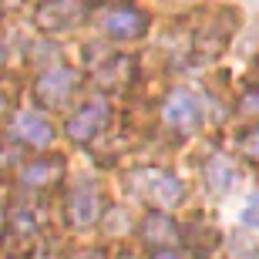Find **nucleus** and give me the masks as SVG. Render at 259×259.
I'll use <instances>...</instances> for the list:
<instances>
[{
    "instance_id": "obj_12",
    "label": "nucleus",
    "mask_w": 259,
    "mask_h": 259,
    "mask_svg": "<svg viewBox=\"0 0 259 259\" xmlns=\"http://www.w3.org/2000/svg\"><path fill=\"white\" fill-rule=\"evenodd\" d=\"M101 30H105L108 37L135 40V37H142L145 30H148V17H145L142 10H135V7H118L101 20Z\"/></svg>"
},
{
    "instance_id": "obj_26",
    "label": "nucleus",
    "mask_w": 259,
    "mask_h": 259,
    "mask_svg": "<svg viewBox=\"0 0 259 259\" xmlns=\"http://www.w3.org/2000/svg\"><path fill=\"white\" fill-rule=\"evenodd\" d=\"M252 71H256V77H259V58H256V64H252Z\"/></svg>"
},
{
    "instance_id": "obj_3",
    "label": "nucleus",
    "mask_w": 259,
    "mask_h": 259,
    "mask_svg": "<svg viewBox=\"0 0 259 259\" xmlns=\"http://www.w3.org/2000/svg\"><path fill=\"white\" fill-rule=\"evenodd\" d=\"M108 121H111V105H108L105 98H88L84 105H81L74 115L67 118L64 132H67V138H71V142L88 145V142H95L98 135L105 132Z\"/></svg>"
},
{
    "instance_id": "obj_22",
    "label": "nucleus",
    "mask_w": 259,
    "mask_h": 259,
    "mask_svg": "<svg viewBox=\"0 0 259 259\" xmlns=\"http://www.w3.org/2000/svg\"><path fill=\"white\" fill-rule=\"evenodd\" d=\"M4 226H7V215H4V209H0V232H4Z\"/></svg>"
},
{
    "instance_id": "obj_13",
    "label": "nucleus",
    "mask_w": 259,
    "mask_h": 259,
    "mask_svg": "<svg viewBox=\"0 0 259 259\" xmlns=\"http://www.w3.org/2000/svg\"><path fill=\"white\" fill-rule=\"evenodd\" d=\"M182 242L189 246V249L195 252L199 259L212 256V252L219 249V242H222V232L212 226V222H205L202 215H192V219L185 222V229H182Z\"/></svg>"
},
{
    "instance_id": "obj_6",
    "label": "nucleus",
    "mask_w": 259,
    "mask_h": 259,
    "mask_svg": "<svg viewBox=\"0 0 259 259\" xmlns=\"http://www.w3.org/2000/svg\"><path fill=\"white\" fill-rule=\"evenodd\" d=\"M232 30H236V20L222 27V14L209 17V24H205V27L195 34V40H192V58H199V64H209V61H215L222 51L229 48Z\"/></svg>"
},
{
    "instance_id": "obj_23",
    "label": "nucleus",
    "mask_w": 259,
    "mask_h": 259,
    "mask_svg": "<svg viewBox=\"0 0 259 259\" xmlns=\"http://www.w3.org/2000/svg\"><path fill=\"white\" fill-rule=\"evenodd\" d=\"M4 61H7V51H4V48H0V64H4Z\"/></svg>"
},
{
    "instance_id": "obj_17",
    "label": "nucleus",
    "mask_w": 259,
    "mask_h": 259,
    "mask_svg": "<svg viewBox=\"0 0 259 259\" xmlns=\"http://www.w3.org/2000/svg\"><path fill=\"white\" fill-rule=\"evenodd\" d=\"M239 148H242V155H246L249 162H256V165H259V125H256V128H249V132L239 138Z\"/></svg>"
},
{
    "instance_id": "obj_21",
    "label": "nucleus",
    "mask_w": 259,
    "mask_h": 259,
    "mask_svg": "<svg viewBox=\"0 0 259 259\" xmlns=\"http://www.w3.org/2000/svg\"><path fill=\"white\" fill-rule=\"evenodd\" d=\"M4 108H7V95H4V91H0V111H4Z\"/></svg>"
},
{
    "instance_id": "obj_15",
    "label": "nucleus",
    "mask_w": 259,
    "mask_h": 259,
    "mask_svg": "<svg viewBox=\"0 0 259 259\" xmlns=\"http://www.w3.org/2000/svg\"><path fill=\"white\" fill-rule=\"evenodd\" d=\"M7 229H10V236L17 242H24V246H34V239H37V219H34L30 209H14L10 212Z\"/></svg>"
},
{
    "instance_id": "obj_19",
    "label": "nucleus",
    "mask_w": 259,
    "mask_h": 259,
    "mask_svg": "<svg viewBox=\"0 0 259 259\" xmlns=\"http://www.w3.org/2000/svg\"><path fill=\"white\" fill-rule=\"evenodd\" d=\"M71 259H105V252L101 249H77Z\"/></svg>"
},
{
    "instance_id": "obj_11",
    "label": "nucleus",
    "mask_w": 259,
    "mask_h": 259,
    "mask_svg": "<svg viewBox=\"0 0 259 259\" xmlns=\"http://www.w3.org/2000/svg\"><path fill=\"white\" fill-rule=\"evenodd\" d=\"M14 138L27 148H51L54 142V125H51L44 115H34V111H24V115L14 118Z\"/></svg>"
},
{
    "instance_id": "obj_14",
    "label": "nucleus",
    "mask_w": 259,
    "mask_h": 259,
    "mask_svg": "<svg viewBox=\"0 0 259 259\" xmlns=\"http://www.w3.org/2000/svg\"><path fill=\"white\" fill-rule=\"evenodd\" d=\"M236 162H232L229 155H222V152H215L205 162V185H209V192L212 195H226L236 185Z\"/></svg>"
},
{
    "instance_id": "obj_1",
    "label": "nucleus",
    "mask_w": 259,
    "mask_h": 259,
    "mask_svg": "<svg viewBox=\"0 0 259 259\" xmlns=\"http://www.w3.org/2000/svg\"><path fill=\"white\" fill-rule=\"evenodd\" d=\"M125 182H128V189H132L145 205H152L155 212H168V209H175V205L185 202L182 179L172 175L168 168H155V165H148V168H135Z\"/></svg>"
},
{
    "instance_id": "obj_20",
    "label": "nucleus",
    "mask_w": 259,
    "mask_h": 259,
    "mask_svg": "<svg viewBox=\"0 0 259 259\" xmlns=\"http://www.w3.org/2000/svg\"><path fill=\"white\" fill-rule=\"evenodd\" d=\"M152 259H182V256H179L175 249H155V252H152Z\"/></svg>"
},
{
    "instance_id": "obj_4",
    "label": "nucleus",
    "mask_w": 259,
    "mask_h": 259,
    "mask_svg": "<svg viewBox=\"0 0 259 259\" xmlns=\"http://www.w3.org/2000/svg\"><path fill=\"white\" fill-rule=\"evenodd\" d=\"M162 121L172 128V132H179V135L195 132L199 121H202L199 98H195L192 91H185V88H175L172 95L165 98V105H162Z\"/></svg>"
},
{
    "instance_id": "obj_9",
    "label": "nucleus",
    "mask_w": 259,
    "mask_h": 259,
    "mask_svg": "<svg viewBox=\"0 0 259 259\" xmlns=\"http://www.w3.org/2000/svg\"><path fill=\"white\" fill-rule=\"evenodd\" d=\"M101 91H125L128 84L135 81V61L128 54H115V58H105L101 64L95 67V74H91Z\"/></svg>"
},
{
    "instance_id": "obj_16",
    "label": "nucleus",
    "mask_w": 259,
    "mask_h": 259,
    "mask_svg": "<svg viewBox=\"0 0 259 259\" xmlns=\"http://www.w3.org/2000/svg\"><path fill=\"white\" fill-rule=\"evenodd\" d=\"M226 259H259V242L246 232H232L226 239Z\"/></svg>"
},
{
    "instance_id": "obj_7",
    "label": "nucleus",
    "mask_w": 259,
    "mask_h": 259,
    "mask_svg": "<svg viewBox=\"0 0 259 259\" xmlns=\"http://www.w3.org/2000/svg\"><path fill=\"white\" fill-rule=\"evenodd\" d=\"M138 232H142V242L152 246V249H172L175 242L182 239V229L175 226L172 215H168V212H155V209L142 219Z\"/></svg>"
},
{
    "instance_id": "obj_18",
    "label": "nucleus",
    "mask_w": 259,
    "mask_h": 259,
    "mask_svg": "<svg viewBox=\"0 0 259 259\" xmlns=\"http://www.w3.org/2000/svg\"><path fill=\"white\" fill-rule=\"evenodd\" d=\"M239 111L242 115H259V88H252L249 95L239 101Z\"/></svg>"
},
{
    "instance_id": "obj_2",
    "label": "nucleus",
    "mask_w": 259,
    "mask_h": 259,
    "mask_svg": "<svg viewBox=\"0 0 259 259\" xmlns=\"http://www.w3.org/2000/svg\"><path fill=\"white\" fill-rule=\"evenodd\" d=\"M81 84V74H77L71 64H58L44 71V74L34 81V101L40 108H64L71 101V95Z\"/></svg>"
},
{
    "instance_id": "obj_10",
    "label": "nucleus",
    "mask_w": 259,
    "mask_h": 259,
    "mask_svg": "<svg viewBox=\"0 0 259 259\" xmlns=\"http://www.w3.org/2000/svg\"><path fill=\"white\" fill-rule=\"evenodd\" d=\"M64 179V158L61 155H48V158H34L30 165L20 168V185L24 189H54V185Z\"/></svg>"
},
{
    "instance_id": "obj_8",
    "label": "nucleus",
    "mask_w": 259,
    "mask_h": 259,
    "mask_svg": "<svg viewBox=\"0 0 259 259\" xmlns=\"http://www.w3.org/2000/svg\"><path fill=\"white\" fill-rule=\"evenodd\" d=\"M64 215L71 229H88L101 219V195L95 189H74L64 202Z\"/></svg>"
},
{
    "instance_id": "obj_25",
    "label": "nucleus",
    "mask_w": 259,
    "mask_h": 259,
    "mask_svg": "<svg viewBox=\"0 0 259 259\" xmlns=\"http://www.w3.org/2000/svg\"><path fill=\"white\" fill-rule=\"evenodd\" d=\"M118 259H135V256H132V252H121V256H118Z\"/></svg>"
},
{
    "instance_id": "obj_5",
    "label": "nucleus",
    "mask_w": 259,
    "mask_h": 259,
    "mask_svg": "<svg viewBox=\"0 0 259 259\" xmlns=\"http://www.w3.org/2000/svg\"><path fill=\"white\" fill-rule=\"evenodd\" d=\"M84 17V10L77 7L74 0H40L37 10H34V24L44 34H58V30L77 27Z\"/></svg>"
},
{
    "instance_id": "obj_24",
    "label": "nucleus",
    "mask_w": 259,
    "mask_h": 259,
    "mask_svg": "<svg viewBox=\"0 0 259 259\" xmlns=\"http://www.w3.org/2000/svg\"><path fill=\"white\" fill-rule=\"evenodd\" d=\"M91 4H118V0H91Z\"/></svg>"
}]
</instances>
